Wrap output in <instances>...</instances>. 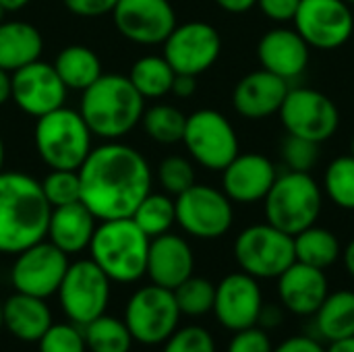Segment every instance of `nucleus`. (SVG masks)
Segmentation results:
<instances>
[{
	"mask_svg": "<svg viewBox=\"0 0 354 352\" xmlns=\"http://www.w3.org/2000/svg\"><path fill=\"white\" fill-rule=\"evenodd\" d=\"M263 305L266 301L259 280L245 272H232L216 284L212 313L222 328L239 332L257 326Z\"/></svg>",
	"mask_w": 354,
	"mask_h": 352,
	"instance_id": "obj_16",
	"label": "nucleus"
},
{
	"mask_svg": "<svg viewBox=\"0 0 354 352\" xmlns=\"http://www.w3.org/2000/svg\"><path fill=\"white\" fill-rule=\"evenodd\" d=\"M220 8H224L226 12H232V15H241V12H247L251 10L257 0H214Z\"/></svg>",
	"mask_w": 354,
	"mask_h": 352,
	"instance_id": "obj_47",
	"label": "nucleus"
},
{
	"mask_svg": "<svg viewBox=\"0 0 354 352\" xmlns=\"http://www.w3.org/2000/svg\"><path fill=\"white\" fill-rule=\"evenodd\" d=\"M232 253L241 272L257 280H276L297 261L295 239L270 222L251 224L241 230Z\"/></svg>",
	"mask_w": 354,
	"mask_h": 352,
	"instance_id": "obj_8",
	"label": "nucleus"
},
{
	"mask_svg": "<svg viewBox=\"0 0 354 352\" xmlns=\"http://www.w3.org/2000/svg\"><path fill=\"white\" fill-rule=\"evenodd\" d=\"M222 52L218 29L205 21H189L176 25L164 41V58L180 75L199 77L209 71Z\"/></svg>",
	"mask_w": 354,
	"mask_h": 352,
	"instance_id": "obj_14",
	"label": "nucleus"
},
{
	"mask_svg": "<svg viewBox=\"0 0 354 352\" xmlns=\"http://www.w3.org/2000/svg\"><path fill=\"white\" fill-rule=\"evenodd\" d=\"M31 0H0V8L2 10H21V8H25L27 4H29Z\"/></svg>",
	"mask_w": 354,
	"mask_h": 352,
	"instance_id": "obj_51",
	"label": "nucleus"
},
{
	"mask_svg": "<svg viewBox=\"0 0 354 352\" xmlns=\"http://www.w3.org/2000/svg\"><path fill=\"white\" fill-rule=\"evenodd\" d=\"M278 114L288 135L319 145L332 139L340 127V110L336 102L313 87H290Z\"/></svg>",
	"mask_w": 354,
	"mask_h": 352,
	"instance_id": "obj_12",
	"label": "nucleus"
},
{
	"mask_svg": "<svg viewBox=\"0 0 354 352\" xmlns=\"http://www.w3.org/2000/svg\"><path fill=\"white\" fill-rule=\"evenodd\" d=\"M351 156H354V137H353V143H351Z\"/></svg>",
	"mask_w": 354,
	"mask_h": 352,
	"instance_id": "obj_54",
	"label": "nucleus"
},
{
	"mask_svg": "<svg viewBox=\"0 0 354 352\" xmlns=\"http://www.w3.org/2000/svg\"><path fill=\"white\" fill-rule=\"evenodd\" d=\"M257 58L261 68L290 83L307 71L311 48L295 27L280 25L261 35L257 44Z\"/></svg>",
	"mask_w": 354,
	"mask_h": 352,
	"instance_id": "obj_20",
	"label": "nucleus"
},
{
	"mask_svg": "<svg viewBox=\"0 0 354 352\" xmlns=\"http://www.w3.org/2000/svg\"><path fill=\"white\" fill-rule=\"evenodd\" d=\"M110 290L112 280L91 259H77L68 263V270L56 290V299L66 322L83 328L106 313L110 305Z\"/></svg>",
	"mask_w": 354,
	"mask_h": 352,
	"instance_id": "obj_9",
	"label": "nucleus"
},
{
	"mask_svg": "<svg viewBox=\"0 0 354 352\" xmlns=\"http://www.w3.org/2000/svg\"><path fill=\"white\" fill-rule=\"evenodd\" d=\"M174 77L176 73L164 56H143L131 66L129 73L131 83L145 100H158L170 93Z\"/></svg>",
	"mask_w": 354,
	"mask_h": 352,
	"instance_id": "obj_30",
	"label": "nucleus"
},
{
	"mask_svg": "<svg viewBox=\"0 0 354 352\" xmlns=\"http://www.w3.org/2000/svg\"><path fill=\"white\" fill-rule=\"evenodd\" d=\"M0 278H2V274H0Z\"/></svg>",
	"mask_w": 354,
	"mask_h": 352,
	"instance_id": "obj_57",
	"label": "nucleus"
},
{
	"mask_svg": "<svg viewBox=\"0 0 354 352\" xmlns=\"http://www.w3.org/2000/svg\"><path fill=\"white\" fill-rule=\"evenodd\" d=\"M195 272V255L187 239L166 232L149 241L147 272L151 284L174 290Z\"/></svg>",
	"mask_w": 354,
	"mask_h": 352,
	"instance_id": "obj_23",
	"label": "nucleus"
},
{
	"mask_svg": "<svg viewBox=\"0 0 354 352\" xmlns=\"http://www.w3.org/2000/svg\"><path fill=\"white\" fill-rule=\"evenodd\" d=\"M180 309L174 290L147 284L135 290L124 305V324L137 344H164L180 328Z\"/></svg>",
	"mask_w": 354,
	"mask_h": 352,
	"instance_id": "obj_7",
	"label": "nucleus"
},
{
	"mask_svg": "<svg viewBox=\"0 0 354 352\" xmlns=\"http://www.w3.org/2000/svg\"><path fill=\"white\" fill-rule=\"evenodd\" d=\"M288 89V81L266 68H259L245 75L234 85L232 106L247 120H266L280 112Z\"/></svg>",
	"mask_w": 354,
	"mask_h": 352,
	"instance_id": "obj_22",
	"label": "nucleus"
},
{
	"mask_svg": "<svg viewBox=\"0 0 354 352\" xmlns=\"http://www.w3.org/2000/svg\"><path fill=\"white\" fill-rule=\"evenodd\" d=\"M4 328L21 342H37L54 324L46 299L15 293L4 303Z\"/></svg>",
	"mask_w": 354,
	"mask_h": 352,
	"instance_id": "obj_25",
	"label": "nucleus"
},
{
	"mask_svg": "<svg viewBox=\"0 0 354 352\" xmlns=\"http://www.w3.org/2000/svg\"><path fill=\"white\" fill-rule=\"evenodd\" d=\"M282 319H284L282 305H263L257 326L263 330H272V328H278L282 324Z\"/></svg>",
	"mask_w": 354,
	"mask_h": 352,
	"instance_id": "obj_46",
	"label": "nucleus"
},
{
	"mask_svg": "<svg viewBox=\"0 0 354 352\" xmlns=\"http://www.w3.org/2000/svg\"><path fill=\"white\" fill-rule=\"evenodd\" d=\"M68 255L62 253L48 239L23 249L15 255L10 266V284L15 293H23L37 299H50L56 295L66 270Z\"/></svg>",
	"mask_w": 354,
	"mask_h": 352,
	"instance_id": "obj_13",
	"label": "nucleus"
},
{
	"mask_svg": "<svg viewBox=\"0 0 354 352\" xmlns=\"http://www.w3.org/2000/svg\"><path fill=\"white\" fill-rule=\"evenodd\" d=\"M0 328H4V307L0 303Z\"/></svg>",
	"mask_w": 354,
	"mask_h": 352,
	"instance_id": "obj_53",
	"label": "nucleus"
},
{
	"mask_svg": "<svg viewBox=\"0 0 354 352\" xmlns=\"http://www.w3.org/2000/svg\"><path fill=\"white\" fill-rule=\"evenodd\" d=\"M292 23L309 48L317 50L344 46L354 31L353 10L344 0H301Z\"/></svg>",
	"mask_w": 354,
	"mask_h": 352,
	"instance_id": "obj_15",
	"label": "nucleus"
},
{
	"mask_svg": "<svg viewBox=\"0 0 354 352\" xmlns=\"http://www.w3.org/2000/svg\"><path fill=\"white\" fill-rule=\"evenodd\" d=\"M272 352H326V346L315 336L299 334V336H290L282 340L278 346H274Z\"/></svg>",
	"mask_w": 354,
	"mask_h": 352,
	"instance_id": "obj_44",
	"label": "nucleus"
},
{
	"mask_svg": "<svg viewBox=\"0 0 354 352\" xmlns=\"http://www.w3.org/2000/svg\"><path fill=\"white\" fill-rule=\"evenodd\" d=\"M46 201L50 207H60L68 205L75 201H81V180H79V170H58L52 168L44 180L39 183Z\"/></svg>",
	"mask_w": 354,
	"mask_h": 352,
	"instance_id": "obj_36",
	"label": "nucleus"
},
{
	"mask_svg": "<svg viewBox=\"0 0 354 352\" xmlns=\"http://www.w3.org/2000/svg\"><path fill=\"white\" fill-rule=\"evenodd\" d=\"M342 263H344L348 276L354 280V239L342 249Z\"/></svg>",
	"mask_w": 354,
	"mask_h": 352,
	"instance_id": "obj_50",
	"label": "nucleus"
},
{
	"mask_svg": "<svg viewBox=\"0 0 354 352\" xmlns=\"http://www.w3.org/2000/svg\"><path fill=\"white\" fill-rule=\"evenodd\" d=\"M141 124L149 139H153L156 143L172 145L183 141L187 116L170 104H156L143 112Z\"/></svg>",
	"mask_w": 354,
	"mask_h": 352,
	"instance_id": "obj_33",
	"label": "nucleus"
},
{
	"mask_svg": "<svg viewBox=\"0 0 354 352\" xmlns=\"http://www.w3.org/2000/svg\"><path fill=\"white\" fill-rule=\"evenodd\" d=\"M37 352H87L83 328L73 322L52 324L37 340Z\"/></svg>",
	"mask_w": 354,
	"mask_h": 352,
	"instance_id": "obj_37",
	"label": "nucleus"
},
{
	"mask_svg": "<svg viewBox=\"0 0 354 352\" xmlns=\"http://www.w3.org/2000/svg\"><path fill=\"white\" fill-rule=\"evenodd\" d=\"M83 336L87 352H131L135 342L124 319L106 313L83 326Z\"/></svg>",
	"mask_w": 354,
	"mask_h": 352,
	"instance_id": "obj_31",
	"label": "nucleus"
},
{
	"mask_svg": "<svg viewBox=\"0 0 354 352\" xmlns=\"http://www.w3.org/2000/svg\"><path fill=\"white\" fill-rule=\"evenodd\" d=\"M54 68L66 89L75 91H85L93 81L104 75L102 60L97 58V54L91 48L79 44L62 48L54 60Z\"/></svg>",
	"mask_w": 354,
	"mask_h": 352,
	"instance_id": "obj_28",
	"label": "nucleus"
},
{
	"mask_svg": "<svg viewBox=\"0 0 354 352\" xmlns=\"http://www.w3.org/2000/svg\"><path fill=\"white\" fill-rule=\"evenodd\" d=\"M112 19L120 35L139 46L164 44L176 27L170 0H118Z\"/></svg>",
	"mask_w": 354,
	"mask_h": 352,
	"instance_id": "obj_17",
	"label": "nucleus"
},
{
	"mask_svg": "<svg viewBox=\"0 0 354 352\" xmlns=\"http://www.w3.org/2000/svg\"><path fill=\"white\" fill-rule=\"evenodd\" d=\"M195 91H197V77H193V75H180V73H176V77H174V83H172V91H170V93H174L176 98H183V100H187V98H191Z\"/></svg>",
	"mask_w": 354,
	"mask_h": 352,
	"instance_id": "obj_45",
	"label": "nucleus"
},
{
	"mask_svg": "<svg viewBox=\"0 0 354 352\" xmlns=\"http://www.w3.org/2000/svg\"><path fill=\"white\" fill-rule=\"evenodd\" d=\"M10 100L33 118L64 106L66 100V85L58 77L54 64L41 60L10 73Z\"/></svg>",
	"mask_w": 354,
	"mask_h": 352,
	"instance_id": "obj_18",
	"label": "nucleus"
},
{
	"mask_svg": "<svg viewBox=\"0 0 354 352\" xmlns=\"http://www.w3.org/2000/svg\"><path fill=\"white\" fill-rule=\"evenodd\" d=\"M324 193L336 207L354 212V156H340L328 164Z\"/></svg>",
	"mask_w": 354,
	"mask_h": 352,
	"instance_id": "obj_34",
	"label": "nucleus"
},
{
	"mask_svg": "<svg viewBox=\"0 0 354 352\" xmlns=\"http://www.w3.org/2000/svg\"><path fill=\"white\" fill-rule=\"evenodd\" d=\"M257 6L270 21L284 25L295 19L301 0H257Z\"/></svg>",
	"mask_w": 354,
	"mask_h": 352,
	"instance_id": "obj_42",
	"label": "nucleus"
},
{
	"mask_svg": "<svg viewBox=\"0 0 354 352\" xmlns=\"http://www.w3.org/2000/svg\"><path fill=\"white\" fill-rule=\"evenodd\" d=\"M326 352H354V336L336 340V342H328Z\"/></svg>",
	"mask_w": 354,
	"mask_h": 352,
	"instance_id": "obj_49",
	"label": "nucleus"
},
{
	"mask_svg": "<svg viewBox=\"0 0 354 352\" xmlns=\"http://www.w3.org/2000/svg\"><path fill=\"white\" fill-rule=\"evenodd\" d=\"M95 226L97 218L81 201H75L68 205L52 207L46 239L52 245H56L62 253L77 255L89 249Z\"/></svg>",
	"mask_w": 354,
	"mask_h": 352,
	"instance_id": "obj_24",
	"label": "nucleus"
},
{
	"mask_svg": "<svg viewBox=\"0 0 354 352\" xmlns=\"http://www.w3.org/2000/svg\"><path fill=\"white\" fill-rule=\"evenodd\" d=\"M44 39L37 27L25 21H0V68L15 73L39 60Z\"/></svg>",
	"mask_w": 354,
	"mask_h": 352,
	"instance_id": "obj_26",
	"label": "nucleus"
},
{
	"mask_svg": "<svg viewBox=\"0 0 354 352\" xmlns=\"http://www.w3.org/2000/svg\"><path fill=\"white\" fill-rule=\"evenodd\" d=\"M91 137L81 112L66 106L39 116L33 131L41 162L58 170H79L91 151Z\"/></svg>",
	"mask_w": 354,
	"mask_h": 352,
	"instance_id": "obj_6",
	"label": "nucleus"
},
{
	"mask_svg": "<svg viewBox=\"0 0 354 352\" xmlns=\"http://www.w3.org/2000/svg\"><path fill=\"white\" fill-rule=\"evenodd\" d=\"M313 332L322 342H336L354 336V290H330L313 315Z\"/></svg>",
	"mask_w": 354,
	"mask_h": 352,
	"instance_id": "obj_27",
	"label": "nucleus"
},
{
	"mask_svg": "<svg viewBox=\"0 0 354 352\" xmlns=\"http://www.w3.org/2000/svg\"><path fill=\"white\" fill-rule=\"evenodd\" d=\"M324 210V189L311 172L286 170L278 174L263 199L266 222L295 237L317 224Z\"/></svg>",
	"mask_w": 354,
	"mask_h": 352,
	"instance_id": "obj_5",
	"label": "nucleus"
},
{
	"mask_svg": "<svg viewBox=\"0 0 354 352\" xmlns=\"http://www.w3.org/2000/svg\"><path fill=\"white\" fill-rule=\"evenodd\" d=\"M131 218L149 239L166 234L176 224L174 199L168 193H147Z\"/></svg>",
	"mask_w": 354,
	"mask_h": 352,
	"instance_id": "obj_32",
	"label": "nucleus"
},
{
	"mask_svg": "<svg viewBox=\"0 0 354 352\" xmlns=\"http://www.w3.org/2000/svg\"><path fill=\"white\" fill-rule=\"evenodd\" d=\"M81 93L79 112L89 131L104 141L129 135L145 112V98L124 75H102Z\"/></svg>",
	"mask_w": 354,
	"mask_h": 352,
	"instance_id": "obj_3",
	"label": "nucleus"
},
{
	"mask_svg": "<svg viewBox=\"0 0 354 352\" xmlns=\"http://www.w3.org/2000/svg\"><path fill=\"white\" fill-rule=\"evenodd\" d=\"M2 168H4V141L0 137V172H2Z\"/></svg>",
	"mask_w": 354,
	"mask_h": 352,
	"instance_id": "obj_52",
	"label": "nucleus"
},
{
	"mask_svg": "<svg viewBox=\"0 0 354 352\" xmlns=\"http://www.w3.org/2000/svg\"><path fill=\"white\" fill-rule=\"evenodd\" d=\"M183 143L191 158L212 172H222L241 151L232 122L212 108H201L187 116Z\"/></svg>",
	"mask_w": 354,
	"mask_h": 352,
	"instance_id": "obj_10",
	"label": "nucleus"
},
{
	"mask_svg": "<svg viewBox=\"0 0 354 352\" xmlns=\"http://www.w3.org/2000/svg\"><path fill=\"white\" fill-rule=\"evenodd\" d=\"M149 237L133 218L102 220L89 243V259L116 284L139 282L147 272Z\"/></svg>",
	"mask_w": 354,
	"mask_h": 352,
	"instance_id": "obj_4",
	"label": "nucleus"
},
{
	"mask_svg": "<svg viewBox=\"0 0 354 352\" xmlns=\"http://www.w3.org/2000/svg\"><path fill=\"white\" fill-rule=\"evenodd\" d=\"M81 203L102 220L131 218L151 193V168L145 156L120 141L91 147L79 168Z\"/></svg>",
	"mask_w": 354,
	"mask_h": 352,
	"instance_id": "obj_1",
	"label": "nucleus"
},
{
	"mask_svg": "<svg viewBox=\"0 0 354 352\" xmlns=\"http://www.w3.org/2000/svg\"><path fill=\"white\" fill-rule=\"evenodd\" d=\"M280 151H282V160H284L286 170L311 172L319 160V143L297 137V135H286Z\"/></svg>",
	"mask_w": 354,
	"mask_h": 352,
	"instance_id": "obj_39",
	"label": "nucleus"
},
{
	"mask_svg": "<svg viewBox=\"0 0 354 352\" xmlns=\"http://www.w3.org/2000/svg\"><path fill=\"white\" fill-rule=\"evenodd\" d=\"M276 178L278 170L268 156L239 151V156L222 170V191L232 203L251 205L266 199Z\"/></svg>",
	"mask_w": 354,
	"mask_h": 352,
	"instance_id": "obj_19",
	"label": "nucleus"
},
{
	"mask_svg": "<svg viewBox=\"0 0 354 352\" xmlns=\"http://www.w3.org/2000/svg\"><path fill=\"white\" fill-rule=\"evenodd\" d=\"M158 183L168 195H180L195 185L193 162L183 156H168L158 166Z\"/></svg>",
	"mask_w": 354,
	"mask_h": 352,
	"instance_id": "obj_38",
	"label": "nucleus"
},
{
	"mask_svg": "<svg viewBox=\"0 0 354 352\" xmlns=\"http://www.w3.org/2000/svg\"><path fill=\"white\" fill-rule=\"evenodd\" d=\"M278 299L282 309L299 317H313L330 295L326 270L295 261L278 278Z\"/></svg>",
	"mask_w": 354,
	"mask_h": 352,
	"instance_id": "obj_21",
	"label": "nucleus"
},
{
	"mask_svg": "<svg viewBox=\"0 0 354 352\" xmlns=\"http://www.w3.org/2000/svg\"><path fill=\"white\" fill-rule=\"evenodd\" d=\"M162 352H218L214 336L201 326L178 328L166 342Z\"/></svg>",
	"mask_w": 354,
	"mask_h": 352,
	"instance_id": "obj_40",
	"label": "nucleus"
},
{
	"mask_svg": "<svg viewBox=\"0 0 354 352\" xmlns=\"http://www.w3.org/2000/svg\"><path fill=\"white\" fill-rule=\"evenodd\" d=\"M176 224L193 239H222L234 222L232 201L222 189L209 185H193L174 199Z\"/></svg>",
	"mask_w": 354,
	"mask_h": 352,
	"instance_id": "obj_11",
	"label": "nucleus"
},
{
	"mask_svg": "<svg viewBox=\"0 0 354 352\" xmlns=\"http://www.w3.org/2000/svg\"><path fill=\"white\" fill-rule=\"evenodd\" d=\"M274 342L268 334V330L259 326H251L245 330L234 332V336L228 342L226 352H272Z\"/></svg>",
	"mask_w": 354,
	"mask_h": 352,
	"instance_id": "obj_41",
	"label": "nucleus"
},
{
	"mask_svg": "<svg viewBox=\"0 0 354 352\" xmlns=\"http://www.w3.org/2000/svg\"><path fill=\"white\" fill-rule=\"evenodd\" d=\"M178 309L187 317H203L212 313L216 299V284L201 276L187 278L180 286L174 288Z\"/></svg>",
	"mask_w": 354,
	"mask_h": 352,
	"instance_id": "obj_35",
	"label": "nucleus"
},
{
	"mask_svg": "<svg viewBox=\"0 0 354 352\" xmlns=\"http://www.w3.org/2000/svg\"><path fill=\"white\" fill-rule=\"evenodd\" d=\"M62 2L77 17H100L112 12L118 0H62Z\"/></svg>",
	"mask_w": 354,
	"mask_h": 352,
	"instance_id": "obj_43",
	"label": "nucleus"
},
{
	"mask_svg": "<svg viewBox=\"0 0 354 352\" xmlns=\"http://www.w3.org/2000/svg\"><path fill=\"white\" fill-rule=\"evenodd\" d=\"M292 239H295V257L301 263L328 270L338 259H342L340 239L330 228H322L313 224L307 230L295 234Z\"/></svg>",
	"mask_w": 354,
	"mask_h": 352,
	"instance_id": "obj_29",
	"label": "nucleus"
},
{
	"mask_svg": "<svg viewBox=\"0 0 354 352\" xmlns=\"http://www.w3.org/2000/svg\"><path fill=\"white\" fill-rule=\"evenodd\" d=\"M12 87H10V73L0 68V106L10 100Z\"/></svg>",
	"mask_w": 354,
	"mask_h": 352,
	"instance_id": "obj_48",
	"label": "nucleus"
},
{
	"mask_svg": "<svg viewBox=\"0 0 354 352\" xmlns=\"http://www.w3.org/2000/svg\"><path fill=\"white\" fill-rule=\"evenodd\" d=\"M344 2H348V4H351V6H353V4H354V0H344Z\"/></svg>",
	"mask_w": 354,
	"mask_h": 352,
	"instance_id": "obj_55",
	"label": "nucleus"
},
{
	"mask_svg": "<svg viewBox=\"0 0 354 352\" xmlns=\"http://www.w3.org/2000/svg\"><path fill=\"white\" fill-rule=\"evenodd\" d=\"M2 12H4V10H2V8H0V21H2Z\"/></svg>",
	"mask_w": 354,
	"mask_h": 352,
	"instance_id": "obj_56",
	"label": "nucleus"
},
{
	"mask_svg": "<svg viewBox=\"0 0 354 352\" xmlns=\"http://www.w3.org/2000/svg\"><path fill=\"white\" fill-rule=\"evenodd\" d=\"M50 203L39 180L25 172H0V255H17L46 239Z\"/></svg>",
	"mask_w": 354,
	"mask_h": 352,
	"instance_id": "obj_2",
	"label": "nucleus"
}]
</instances>
